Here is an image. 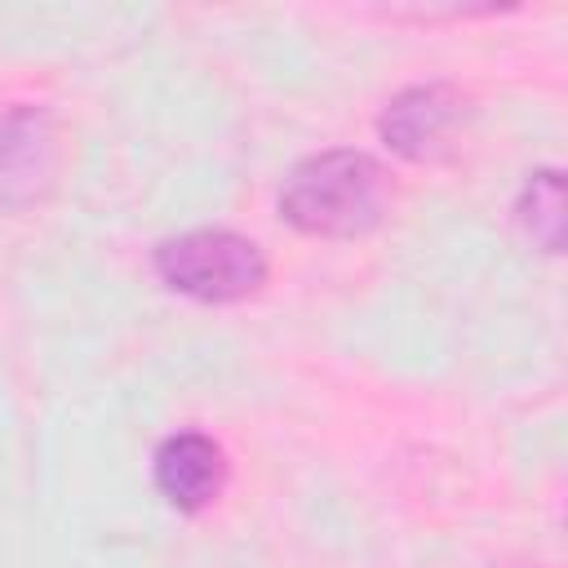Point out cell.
I'll list each match as a JSON object with an SVG mask.
<instances>
[{
  "label": "cell",
  "instance_id": "6da1fadb",
  "mask_svg": "<svg viewBox=\"0 0 568 568\" xmlns=\"http://www.w3.org/2000/svg\"><path fill=\"white\" fill-rule=\"evenodd\" d=\"M386 213V173L368 151H320L293 164L280 186V217L320 240L368 235Z\"/></svg>",
  "mask_w": 568,
  "mask_h": 568
},
{
  "label": "cell",
  "instance_id": "7a4b0ae2",
  "mask_svg": "<svg viewBox=\"0 0 568 568\" xmlns=\"http://www.w3.org/2000/svg\"><path fill=\"white\" fill-rule=\"evenodd\" d=\"M155 275L195 302L222 306V302H244L266 284V257L262 248L226 226H200L182 231L155 244L151 253Z\"/></svg>",
  "mask_w": 568,
  "mask_h": 568
},
{
  "label": "cell",
  "instance_id": "3957f363",
  "mask_svg": "<svg viewBox=\"0 0 568 568\" xmlns=\"http://www.w3.org/2000/svg\"><path fill=\"white\" fill-rule=\"evenodd\" d=\"M58 178V124L44 106L0 115V209L18 213L49 195Z\"/></svg>",
  "mask_w": 568,
  "mask_h": 568
},
{
  "label": "cell",
  "instance_id": "277c9868",
  "mask_svg": "<svg viewBox=\"0 0 568 568\" xmlns=\"http://www.w3.org/2000/svg\"><path fill=\"white\" fill-rule=\"evenodd\" d=\"M466 115V98L453 84H413L395 93L377 120L382 142L404 160H435L448 151V138L457 133Z\"/></svg>",
  "mask_w": 568,
  "mask_h": 568
},
{
  "label": "cell",
  "instance_id": "5b68a950",
  "mask_svg": "<svg viewBox=\"0 0 568 568\" xmlns=\"http://www.w3.org/2000/svg\"><path fill=\"white\" fill-rule=\"evenodd\" d=\"M155 488L173 510H204L226 488V453L204 430H173L155 448Z\"/></svg>",
  "mask_w": 568,
  "mask_h": 568
},
{
  "label": "cell",
  "instance_id": "8992f818",
  "mask_svg": "<svg viewBox=\"0 0 568 568\" xmlns=\"http://www.w3.org/2000/svg\"><path fill=\"white\" fill-rule=\"evenodd\" d=\"M515 213H519L524 231H528L546 253H559V248H564V178H559V169H537V173H528Z\"/></svg>",
  "mask_w": 568,
  "mask_h": 568
}]
</instances>
